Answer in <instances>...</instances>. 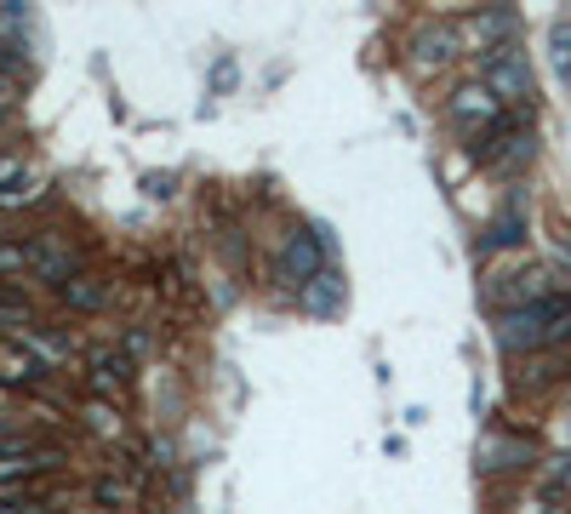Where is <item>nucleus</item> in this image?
I'll return each instance as SVG.
<instances>
[{"label": "nucleus", "instance_id": "1", "mask_svg": "<svg viewBox=\"0 0 571 514\" xmlns=\"http://www.w3.org/2000/svg\"><path fill=\"white\" fill-rule=\"evenodd\" d=\"M497 349H509V355H537V349H554V343L571 337V297H549V303H531V308H503L497 326Z\"/></svg>", "mask_w": 571, "mask_h": 514}, {"label": "nucleus", "instance_id": "2", "mask_svg": "<svg viewBox=\"0 0 571 514\" xmlns=\"http://www.w3.org/2000/svg\"><path fill=\"white\" fill-rule=\"evenodd\" d=\"M480 86H491V97L503 103V109H531V63L520 46H491L480 57Z\"/></svg>", "mask_w": 571, "mask_h": 514}, {"label": "nucleus", "instance_id": "3", "mask_svg": "<svg viewBox=\"0 0 571 514\" xmlns=\"http://www.w3.org/2000/svg\"><path fill=\"white\" fill-rule=\"evenodd\" d=\"M491 308L503 315V308H531V303H549V297H560V281L549 269H537V263H526V269H509L503 281H491Z\"/></svg>", "mask_w": 571, "mask_h": 514}, {"label": "nucleus", "instance_id": "4", "mask_svg": "<svg viewBox=\"0 0 571 514\" xmlns=\"http://www.w3.org/2000/svg\"><path fill=\"white\" fill-rule=\"evenodd\" d=\"M446 115L468 132V144H480V137H486L503 115H509V109H503V103L491 97V86H480V81H475V86H457V92H452Z\"/></svg>", "mask_w": 571, "mask_h": 514}, {"label": "nucleus", "instance_id": "5", "mask_svg": "<svg viewBox=\"0 0 571 514\" xmlns=\"http://www.w3.org/2000/svg\"><path fill=\"white\" fill-rule=\"evenodd\" d=\"M315 274H326V258H320V240L315 234H292L286 252H281V281L304 292Z\"/></svg>", "mask_w": 571, "mask_h": 514}, {"label": "nucleus", "instance_id": "6", "mask_svg": "<svg viewBox=\"0 0 571 514\" xmlns=\"http://www.w3.org/2000/svg\"><path fill=\"white\" fill-rule=\"evenodd\" d=\"M475 463H480L486 474H509V469H526V463H531V445H526L520 434H503V429H491V434H480V452H475Z\"/></svg>", "mask_w": 571, "mask_h": 514}, {"label": "nucleus", "instance_id": "7", "mask_svg": "<svg viewBox=\"0 0 571 514\" xmlns=\"http://www.w3.org/2000/svg\"><path fill=\"white\" fill-rule=\"evenodd\" d=\"M29 269H35L41 281H52V286H70L75 281V252L63 246V240L41 234V240H29Z\"/></svg>", "mask_w": 571, "mask_h": 514}, {"label": "nucleus", "instance_id": "8", "mask_svg": "<svg viewBox=\"0 0 571 514\" xmlns=\"http://www.w3.org/2000/svg\"><path fill=\"white\" fill-rule=\"evenodd\" d=\"M126 384H131V360H126L120 349H97L92 366H86V389H92L97 400H115Z\"/></svg>", "mask_w": 571, "mask_h": 514}, {"label": "nucleus", "instance_id": "9", "mask_svg": "<svg viewBox=\"0 0 571 514\" xmlns=\"http://www.w3.org/2000/svg\"><path fill=\"white\" fill-rule=\"evenodd\" d=\"M520 240H526V218H520V200H509V206H503V218L486 229L480 252H503V246H520Z\"/></svg>", "mask_w": 571, "mask_h": 514}, {"label": "nucleus", "instance_id": "10", "mask_svg": "<svg viewBox=\"0 0 571 514\" xmlns=\"http://www.w3.org/2000/svg\"><path fill=\"white\" fill-rule=\"evenodd\" d=\"M57 297L70 303V308H81V315H97V308L109 303V286H104V281H92V274H75L70 286H57Z\"/></svg>", "mask_w": 571, "mask_h": 514}, {"label": "nucleus", "instance_id": "11", "mask_svg": "<svg viewBox=\"0 0 571 514\" xmlns=\"http://www.w3.org/2000/svg\"><path fill=\"white\" fill-rule=\"evenodd\" d=\"M35 377H41V366L23 343H0V384H35Z\"/></svg>", "mask_w": 571, "mask_h": 514}, {"label": "nucleus", "instance_id": "12", "mask_svg": "<svg viewBox=\"0 0 571 514\" xmlns=\"http://www.w3.org/2000/svg\"><path fill=\"white\" fill-rule=\"evenodd\" d=\"M452 46H457L452 23H441V29H423V34H417V63H423V69H429V63L441 69V63H452V57H457Z\"/></svg>", "mask_w": 571, "mask_h": 514}, {"label": "nucleus", "instance_id": "13", "mask_svg": "<svg viewBox=\"0 0 571 514\" xmlns=\"http://www.w3.org/2000/svg\"><path fill=\"white\" fill-rule=\"evenodd\" d=\"M338 292H343L338 269H326V274H315V281L304 286V308H315V315H326V308H338Z\"/></svg>", "mask_w": 571, "mask_h": 514}, {"label": "nucleus", "instance_id": "14", "mask_svg": "<svg viewBox=\"0 0 571 514\" xmlns=\"http://www.w3.org/2000/svg\"><path fill=\"white\" fill-rule=\"evenodd\" d=\"M0 326H12V332H35V308H29L23 297H0Z\"/></svg>", "mask_w": 571, "mask_h": 514}, {"label": "nucleus", "instance_id": "15", "mask_svg": "<svg viewBox=\"0 0 571 514\" xmlns=\"http://www.w3.org/2000/svg\"><path fill=\"white\" fill-rule=\"evenodd\" d=\"M86 423H92V434H120V418H115L109 400H92L86 406Z\"/></svg>", "mask_w": 571, "mask_h": 514}, {"label": "nucleus", "instance_id": "16", "mask_svg": "<svg viewBox=\"0 0 571 514\" xmlns=\"http://www.w3.org/2000/svg\"><path fill=\"white\" fill-rule=\"evenodd\" d=\"M543 486L549 492H571V452H560V458L543 463Z\"/></svg>", "mask_w": 571, "mask_h": 514}, {"label": "nucleus", "instance_id": "17", "mask_svg": "<svg viewBox=\"0 0 571 514\" xmlns=\"http://www.w3.org/2000/svg\"><path fill=\"white\" fill-rule=\"evenodd\" d=\"M549 41H554V63H560V75H565V69H571V23L565 18L549 29Z\"/></svg>", "mask_w": 571, "mask_h": 514}, {"label": "nucleus", "instance_id": "18", "mask_svg": "<svg viewBox=\"0 0 571 514\" xmlns=\"http://www.w3.org/2000/svg\"><path fill=\"white\" fill-rule=\"evenodd\" d=\"M29 269V246H7L0 240V274H23Z\"/></svg>", "mask_w": 571, "mask_h": 514}, {"label": "nucleus", "instance_id": "19", "mask_svg": "<svg viewBox=\"0 0 571 514\" xmlns=\"http://www.w3.org/2000/svg\"><path fill=\"white\" fill-rule=\"evenodd\" d=\"M520 514H565V508H560V497H554V492H543V497H531Z\"/></svg>", "mask_w": 571, "mask_h": 514}, {"label": "nucleus", "instance_id": "20", "mask_svg": "<svg viewBox=\"0 0 571 514\" xmlns=\"http://www.w3.org/2000/svg\"><path fill=\"white\" fill-rule=\"evenodd\" d=\"M18 440H23V429L7 418V411H0V452H7V445H18Z\"/></svg>", "mask_w": 571, "mask_h": 514}, {"label": "nucleus", "instance_id": "21", "mask_svg": "<svg viewBox=\"0 0 571 514\" xmlns=\"http://www.w3.org/2000/svg\"><path fill=\"white\" fill-rule=\"evenodd\" d=\"M97 497H104V503H120V497H126V492H120V486H115V480H97Z\"/></svg>", "mask_w": 571, "mask_h": 514}, {"label": "nucleus", "instance_id": "22", "mask_svg": "<svg viewBox=\"0 0 571 514\" xmlns=\"http://www.w3.org/2000/svg\"><path fill=\"white\" fill-rule=\"evenodd\" d=\"M565 445H571V423H565Z\"/></svg>", "mask_w": 571, "mask_h": 514}, {"label": "nucleus", "instance_id": "23", "mask_svg": "<svg viewBox=\"0 0 571 514\" xmlns=\"http://www.w3.org/2000/svg\"><path fill=\"white\" fill-rule=\"evenodd\" d=\"M565 86H571V69H565Z\"/></svg>", "mask_w": 571, "mask_h": 514}]
</instances>
